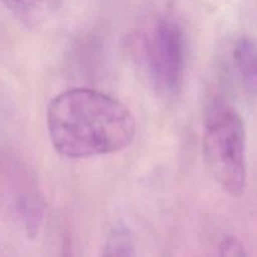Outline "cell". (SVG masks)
Segmentation results:
<instances>
[{"label":"cell","mask_w":257,"mask_h":257,"mask_svg":"<svg viewBox=\"0 0 257 257\" xmlns=\"http://www.w3.org/2000/svg\"><path fill=\"white\" fill-rule=\"evenodd\" d=\"M233 62L246 92L257 95V44L241 38L233 48Z\"/></svg>","instance_id":"5"},{"label":"cell","mask_w":257,"mask_h":257,"mask_svg":"<svg viewBox=\"0 0 257 257\" xmlns=\"http://www.w3.org/2000/svg\"><path fill=\"white\" fill-rule=\"evenodd\" d=\"M15 18L29 27L47 22L59 9L62 0H0Z\"/></svg>","instance_id":"4"},{"label":"cell","mask_w":257,"mask_h":257,"mask_svg":"<svg viewBox=\"0 0 257 257\" xmlns=\"http://www.w3.org/2000/svg\"><path fill=\"white\" fill-rule=\"evenodd\" d=\"M147 65L151 80L162 95H176L185 73V38L177 23L162 19L147 40Z\"/></svg>","instance_id":"3"},{"label":"cell","mask_w":257,"mask_h":257,"mask_svg":"<svg viewBox=\"0 0 257 257\" xmlns=\"http://www.w3.org/2000/svg\"><path fill=\"white\" fill-rule=\"evenodd\" d=\"M20 208H22L28 235L30 237H35L39 232L40 226H42L43 217H44V208L34 198L33 200H25L20 205Z\"/></svg>","instance_id":"7"},{"label":"cell","mask_w":257,"mask_h":257,"mask_svg":"<svg viewBox=\"0 0 257 257\" xmlns=\"http://www.w3.org/2000/svg\"><path fill=\"white\" fill-rule=\"evenodd\" d=\"M102 257H136L133 236L127 226L118 223L110 230Z\"/></svg>","instance_id":"6"},{"label":"cell","mask_w":257,"mask_h":257,"mask_svg":"<svg viewBox=\"0 0 257 257\" xmlns=\"http://www.w3.org/2000/svg\"><path fill=\"white\" fill-rule=\"evenodd\" d=\"M221 257H247L243 246L235 237H227L221 246Z\"/></svg>","instance_id":"8"},{"label":"cell","mask_w":257,"mask_h":257,"mask_svg":"<svg viewBox=\"0 0 257 257\" xmlns=\"http://www.w3.org/2000/svg\"><path fill=\"white\" fill-rule=\"evenodd\" d=\"M203 156L211 176L230 195L240 196L246 187V130L233 109L215 110L203 135Z\"/></svg>","instance_id":"2"},{"label":"cell","mask_w":257,"mask_h":257,"mask_svg":"<svg viewBox=\"0 0 257 257\" xmlns=\"http://www.w3.org/2000/svg\"><path fill=\"white\" fill-rule=\"evenodd\" d=\"M47 128L55 151L69 158L119 152L137 132L135 117L123 103L90 88L55 95L48 105Z\"/></svg>","instance_id":"1"}]
</instances>
